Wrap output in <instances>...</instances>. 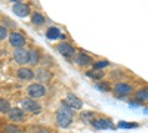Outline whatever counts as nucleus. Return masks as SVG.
Segmentation results:
<instances>
[{
    "instance_id": "nucleus-1",
    "label": "nucleus",
    "mask_w": 148,
    "mask_h": 133,
    "mask_svg": "<svg viewBox=\"0 0 148 133\" xmlns=\"http://www.w3.org/2000/svg\"><path fill=\"white\" fill-rule=\"evenodd\" d=\"M56 123L59 127H68L73 123V113H71V108L67 106H61V110L56 113Z\"/></svg>"
},
{
    "instance_id": "nucleus-2",
    "label": "nucleus",
    "mask_w": 148,
    "mask_h": 133,
    "mask_svg": "<svg viewBox=\"0 0 148 133\" xmlns=\"http://www.w3.org/2000/svg\"><path fill=\"white\" fill-rule=\"evenodd\" d=\"M27 93L30 98L37 99V98H42V96L46 95V87L43 86L42 83H33L27 87Z\"/></svg>"
},
{
    "instance_id": "nucleus-3",
    "label": "nucleus",
    "mask_w": 148,
    "mask_h": 133,
    "mask_svg": "<svg viewBox=\"0 0 148 133\" xmlns=\"http://www.w3.org/2000/svg\"><path fill=\"white\" fill-rule=\"evenodd\" d=\"M21 106H22V110L24 111H28V113H31V114H40L42 113V106L37 104L36 101H33V98L30 99H24L22 102H21Z\"/></svg>"
},
{
    "instance_id": "nucleus-4",
    "label": "nucleus",
    "mask_w": 148,
    "mask_h": 133,
    "mask_svg": "<svg viewBox=\"0 0 148 133\" xmlns=\"http://www.w3.org/2000/svg\"><path fill=\"white\" fill-rule=\"evenodd\" d=\"M9 43L14 46L15 49H19V47H24V44H25V37L18 31L10 33L9 34Z\"/></svg>"
},
{
    "instance_id": "nucleus-5",
    "label": "nucleus",
    "mask_w": 148,
    "mask_h": 133,
    "mask_svg": "<svg viewBox=\"0 0 148 133\" xmlns=\"http://www.w3.org/2000/svg\"><path fill=\"white\" fill-rule=\"evenodd\" d=\"M14 61L16 64H19V65L28 64V50H25L24 47L15 49V52H14Z\"/></svg>"
},
{
    "instance_id": "nucleus-6",
    "label": "nucleus",
    "mask_w": 148,
    "mask_h": 133,
    "mask_svg": "<svg viewBox=\"0 0 148 133\" xmlns=\"http://www.w3.org/2000/svg\"><path fill=\"white\" fill-rule=\"evenodd\" d=\"M132 90H133L132 86H130V84H127V83H117L116 86H114V89H113V92L117 96H120V98H125V96L130 95Z\"/></svg>"
},
{
    "instance_id": "nucleus-7",
    "label": "nucleus",
    "mask_w": 148,
    "mask_h": 133,
    "mask_svg": "<svg viewBox=\"0 0 148 133\" xmlns=\"http://www.w3.org/2000/svg\"><path fill=\"white\" fill-rule=\"evenodd\" d=\"M12 10H14L15 15H18V16H21V18H25V16L30 15V6L25 5V3H22V2L15 3L14 6H12Z\"/></svg>"
},
{
    "instance_id": "nucleus-8",
    "label": "nucleus",
    "mask_w": 148,
    "mask_h": 133,
    "mask_svg": "<svg viewBox=\"0 0 148 133\" xmlns=\"http://www.w3.org/2000/svg\"><path fill=\"white\" fill-rule=\"evenodd\" d=\"M58 52H59V55H62L64 58H71V56L76 55V50H74V47H73L71 44L65 43V42L58 44Z\"/></svg>"
},
{
    "instance_id": "nucleus-9",
    "label": "nucleus",
    "mask_w": 148,
    "mask_h": 133,
    "mask_svg": "<svg viewBox=\"0 0 148 133\" xmlns=\"http://www.w3.org/2000/svg\"><path fill=\"white\" fill-rule=\"evenodd\" d=\"M92 126L95 129H101V130H104V129H113L114 127L113 123H111V120H108V118H95Z\"/></svg>"
},
{
    "instance_id": "nucleus-10",
    "label": "nucleus",
    "mask_w": 148,
    "mask_h": 133,
    "mask_svg": "<svg viewBox=\"0 0 148 133\" xmlns=\"http://www.w3.org/2000/svg\"><path fill=\"white\" fill-rule=\"evenodd\" d=\"M67 102L71 106V110H80V108L83 106V102L77 98L76 95H73V93H68L67 95Z\"/></svg>"
},
{
    "instance_id": "nucleus-11",
    "label": "nucleus",
    "mask_w": 148,
    "mask_h": 133,
    "mask_svg": "<svg viewBox=\"0 0 148 133\" xmlns=\"http://www.w3.org/2000/svg\"><path fill=\"white\" fill-rule=\"evenodd\" d=\"M8 117L12 120V121H21V120L24 118V110L22 108H12V110L9 111Z\"/></svg>"
},
{
    "instance_id": "nucleus-12",
    "label": "nucleus",
    "mask_w": 148,
    "mask_h": 133,
    "mask_svg": "<svg viewBox=\"0 0 148 133\" xmlns=\"http://www.w3.org/2000/svg\"><path fill=\"white\" fill-rule=\"evenodd\" d=\"M76 62H77L79 65H82V67H89V65L92 64V59H90L89 55L80 52V53L76 55Z\"/></svg>"
},
{
    "instance_id": "nucleus-13",
    "label": "nucleus",
    "mask_w": 148,
    "mask_h": 133,
    "mask_svg": "<svg viewBox=\"0 0 148 133\" xmlns=\"http://www.w3.org/2000/svg\"><path fill=\"white\" fill-rule=\"evenodd\" d=\"M16 76H18V78H19V80H31V78L34 77V72H33L30 68L22 67V68H19V70H18Z\"/></svg>"
},
{
    "instance_id": "nucleus-14",
    "label": "nucleus",
    "mask_w": 148,
    "mask_h": 133,
    "mask_svg": "<svg viewBox=\"0 0 148 133\" xmlns=\"http://www.w3.org/2000/svg\"><path fill=\"white\" fill-rule=\"evenodd\" d=\"M46 37H47L49 40H56V39H59V37H64V35L61 34L59 28H56V27H51V28L46 31Z\"/></svg>"
},
{
    "instance_id": "nucleus-15",
    "label": "nucleus",
    "mask_w": 148,
    "mask_h": 133,
    "mask_svg": "<svg viewBox=\"0 0 148 133\" xmlns=\"http://www.w3.org/2000/svg\"><path fill=\"white\" fill-rule=\"evenodd\" d=\"M39 61H40V53L37 52L36 49L28 50V64L36 65V64H39Z\"/></svg>"
},
{
    "instance_id": "nucleus-16",
    "label": "nucleus",
    "mask_w": 148,
    "mask_h": 133,
    "mask_svg": "<svg viewBox=\"0 0 148 133\" xmlns=\"http://www.w3.org/2000/svg\"><path fill=\"white\" fill-rule=\"evenodd\" d=\"M86 76H88V77H90V78H95V80H101V78L104 77V72H102V70H96V68H92L90 71H88V72H86Z\"/></svg>"
},
{
    "instance_id": "nucleus-17",
    "label": "nucleus",
    "mask_w": 148,
    "mask_h": 133,
    "mask_svg": "<svg viewBox=\"0 0 148 133\" xmlns=\"http://www.w3.org/2000/svg\"><path fill=\"white\" fill-rule=\"evenodd\" d=\"M36 77L39 78L40 81H42V80H43V81H49V80H51V72L46 71L45 68H40L39 71L36 72Z\"/></svg>"
},
{
    "instance_id": "nucleus-18",
    "label": "nucleus",
    "mask_w": 148,
    "mask_h": 133,
    "mask_svg": "<svg viewBox=\"0 0 148 133\" xmlns=\"http://www.w3.org/2000/svg\"><path fill=\"white\" fill-rule=\"evenodd\" d=\"M45 16L42 14H39V12H34V14L31 15V22L34 24V25H43L45 24Z\"/></svg>"
},
{
    "instance_id": "nucleus-19",
    "label": "nucleus",
    "mask_w": 148,
    "mask_h": 133,
    "mask_svg": "<svg viewBox=\"0 0 148 133\" xmlns=\"http://www.w3.org/2000/svg\"><path fill=\"white\" fill-rule=\"evenodd\" d=\"M95 87H96V90H99V92H110L111 90L110 83H107V81H98L95 84Z\"/></svg>"
},
{
    "instance_id": "nucleus-20",
    "label": "nucleus",
    "mask_w": 148,
    "mask_h": 133,
    "mask_svg": "<svg viewBox=\"0 0 148 133\" xmlns=\"http://www.w3.org/2000/svg\"><path fill=\"white\" fill-rule=\"evenodd\" d=\"M10 110H12V108H10L9 101H6V99H2V101H0V113H2V114H9Z\"/></svg>"
},
{
    "instance_id": "nucleus-21",
    "label": "nucleus",
    "mask_w": 148,
    "mask_h": 133,
    "mask_svg": "<svg viewBox=\"0 0 148 133\" xmlns=\"http://www.w3.org/2000/svg\"><path fill=\"white\" fill-rule=\"evenodd\" d=\"M82 118H83V121L84 123H93V120H95V113L92 111H88V113H83L82 114Z\"/></svg>"
},
{
    "instance_id": "nucleus-22",
    "label": "nucleus",
    "mask_w": 148,
    "mask_h": 133,
    "mask_svg": "<svg viewBox=\"0 0 148 133\" xmlns=\"http://www.w3.org/2000/svg\"><path fill=\"white\" fill-rule=\"evenodd\" d=\"M136 99L138 101H148V89H141L136 92Z\"/></svg>"
},
{
    "instance_id": "nucleus-23",
    "label": "nucleus",
    "mask_w": 148,
    "mask_h": 133,
    "mask_svg": "<svg viewBox=\"0 0 148 133\" xmlns=\"http://www.w3.org/2000/svg\"><path fill=\"white\" fill-rule=\"evenodd\" d=\"M139 124L138 123H127V121H120L119 123V127L120 129H135V127H138Z\"/></svg>"
},
{
    "instance_id": "nucleus-24",
    "label": "nucleus",
    "mask_w": 148,
    "mask_h": 133,
    "mask_svg": "<svg viewBox=\"0 0 148 133\" xmlns=\"http://www.w3.org/2000/svg\"><path fill=\"white\" fill-rule=\"evenodd\" d=\"M19 132H21L19 127L15 126V124H8L5 127V133H19Z\"/></svg>"
},
{
    "instance_id": "nucleus-25",
    "label": "nucleus",
    "mask_w": 148,
    "mask_h": 133,
    "mask_svg": "<svg viewBox=\"0 0 148 133\" xmlns=\"http://www.w3.org/2000/svg\"><path fill=\"white\" fill-rule=\"evenodd\" d=\"M108 65H110L108 61H99V62H95V64H93V68H96V70H102V68H105V67H108Z\"/></svg>"
},
{
    "instance_id": "nucleus-26",
    "label": "nucleus",
    "mask_w": 148,
    "mask_h": 133,
    "mask_svg": "<svg viewBox=\"0 0 148 133\" xmlns=\"http://www.w3.org/2000/svg\"><path fill=\"white\" fill-rule=\"evenodd\" d=\"M6 37H8V28L5 25H2V27H0V39L6 40Z\"/></svg>"
},
{
    "instance_id": "nucleus-27",
    "label": "nucleus",
    "mask_w": 148,
    "mask_h": 133,
    "mask_svg": "<svg viewBox=\"0 0 148 133\" xmlns=\"http://www.w3.org/2000/svg\"><path fill=\"white\" fill-rule=\"evenodd\" d=\"M36 133H51V132H49L47 129H39V130H37Z\"/></svg>"
},
{
    "instance_id": "nucleus-28",
    "label": "nucleus",
    "mask_w": 148,
    "mask_h": 133,
    "mask_svg": "<svg viewBox=\"0 0 148 133\" xmlns=\"http://www.w3.org/2000/svg\"><path fill=\"white\" fill-rule=\"evenodd\" d=\"M10 2H14V3H19V2H22V0H10Z\"/></svg>"
},
{
    "instance_id": "nucleus-29",
    "label": "nucleus",
    "mask_w": 148,
    "mask_h": 133,
    "mask_svg": "<svg viewBox=\"0 0 148 133\" xmlns=\"http://www.w3.org/2000/svg\"><path fill=\"white\" fill-rule=\"evenodd\" d=\"M144 113H145V114H148V108H145V110H144Z\"/></svg>"
}]
</instances>
